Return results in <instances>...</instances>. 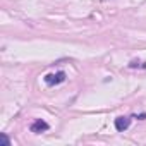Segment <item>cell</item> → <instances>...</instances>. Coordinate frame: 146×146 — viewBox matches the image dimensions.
I'll return each mask as SVG.
<instances>
[{"mask_svg": "<svg viewBox=\"0 0 146 146\" xmlns=\"http://www.w3.org/2000/svg\"><path fill=\"white\" fill-rule=\"evenodd\" d=\"M65 81V72L60 70V72H55V74H46L45 76V83L48 86H55V84H60Z\"/></svg>", "mask_w": 146, "mask_h": 146, "instance_id": "6da1fadb", "label": "cell"}, {"mask_svg": "<svg viewBox=\"0 0 146 146\" xmlns=\"http://www.w3.org/2000/svg\"><path fill=\"white\" fill-rule=\"evenodd\" d=\"M31 132H35V134H40V132H45V131H48V124L45 122V120H41V119H36L33 124H31Z\"/></svg>", "mask_w": 146, "mask_h": 146, "instance_id": "7a4b0ae2", "label": "cell"}, {"mask_svg": "<svg viewBox=\"0 0 146 146\" xmlns=\"http://www.w3.org/2000/svg\"><path fill=\"white\" fill-rule=\"evenodd\" d=\"M129 125H131V119H129V117H117V119H115V129H117V131L122 132V131H125Z\"/></svg>", "mask_w": 146, "mask_h": 146, "instance_id": "3957f363", "label": "cell"}, {"mask_svg": "<svg viewBox=\"0 0 146 146\" xmlns=\"http://www.w3.org/2000/svg\"><path fill=\"white\" fill-rule=\"evenodd\" d=\"M129 67H131V69H134V67H146V62H139V60H132V62L129 64Z\"/></svg>", "mask_w": 146, "mask_h": 146, "instance_id": "277c9868", "label": "cell"}, {"mask_svg": "<svg viewBox=\"0 0 146 146\" xmlns=\"http://www.w3.org/2000/svg\"><path fill=\"white\" fill-rule=\"evenodd\" d=\"M0 139H2V143H4L5 146H11V139H9L5 134H0Z\"/></svg>", "mask_w": 146, "mask_h": 146, "instance_id": "5b68a950", "label": "cell"}]
</instances>
